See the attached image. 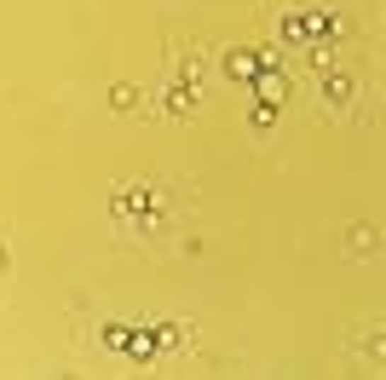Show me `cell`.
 Here are the masks:
<instances>
[{"instance_id": "1", "label": "cell", "mask_w": 386, "mask_h": 380, "mask_svg": "<svg viewBox=\"0 0 386 380\" xmlns=\"http://www.w3.org/2000/svg\"><path fill=\"white\" fill-rule=\"evenodd\" d=\"M0 271H6V248H0Z\"/></svg>"}]
</instances>
